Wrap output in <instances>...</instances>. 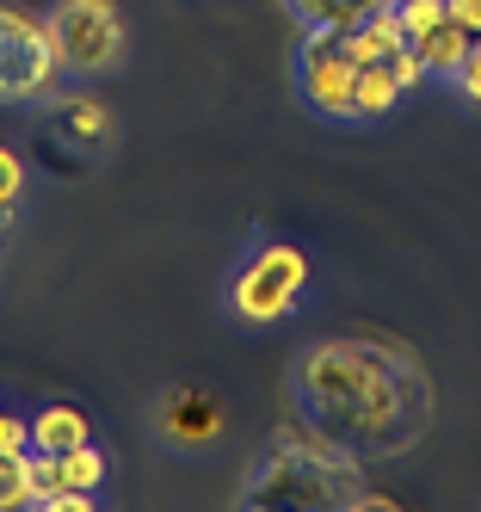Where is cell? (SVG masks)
<instances>
[{"label": "cell", "mask_w": 481, "mask_h": 512, "mask_svg": "<svg viewBox=\"0 0 481 512\" xmlns=\"http://www.w3.org/2000/svg\"><path fill=\"white\" fill-rule=\"evenodd\" d=\"M290 401L309 426L370 457H401L432 420V383L414 352L383 340H315L290 371Z\"/></svg>", "instance_id": "6da1fadb"}, {"label": "cell", "mask_w": 481, "mask_h": 512, "mask_svg": "<svg viewBox=\"0 0 481 512\" xmlns=\"http://www.w3.org/2000/svg\"><path fill=\"white\" fill-rule=\"evenodd\" d=\"M309 290V260L290 241H259L247 260L229 272V315L241 327H278L296 315Z\"/></svg>", "instance_id": "7a4b0ae2"}, {"label": "cell", "mask_w": 481, "mask_h": 512, "mask_svg": "<svg viewBox=\"0 0 481 512\" xmlns=\"http://www.w3.org/2000/svg\"><path fill=\"white\" fill-rule=\"evenodd\" d=\"M44 25L62 56V75L74 81H99L124 62V13L111 0H56Z\"/></svg>", "instance_id": "3957f363"}, {"label": "cell", "mask_w": 481, "mask_h": 512, "mask_svg": "<svg viewBox=\"0 0 481 512\" xmlns=\"http://www.w3.org/2000/svg\"><path fill=\"white\" fill-rule=\"evenodd\" d=\"M352 482H358V475L327 469V463L309 457V451L272 445L266 463L253 469V482L241 488V500H247V506H346V500H352Z\"/></svg>", "instance_id": "277c9868"}, {"label": "cell", "mask_w": 481, "mask_h": 512, "mask_svg": "<svg viewBox=\"0 0 481 512\" xmlns=\"http://www.w3.org/2000/svg\"><path fill=\"white\" fill-rule=\"evenodd\" d=\"M352 81H358V62L346 56L340 31L303 25V44H296V99L327 124H352Z\"/></svg>", "instance_id": "5b68a950"}, {"label": "cell", "mask_w": 481, "mask_h": 512, "mask_svg": "<svg viewBox=\"0 0 481 512\" xmlns=\"http://www.w3.org/2000/svg\"><path fill=\"white\" fill-rule=\"evenodd\" d=\"M44 136L62 167H81V161H99L111 142H118V118H111V105L93 93V87H56L44 99Z\"/></svg>", "instance_id": "8992f818"}, {"label": "cell", "mask_w": 481, "mask_h": 512, "mask_svg": "<svg viewBox=\"0 0 481 512\" xmlns=\"http://www.w3.org/2000/svg\"><path fill=\"white\" fill-rule=\"evenodd\" d=\"M155 432H161V445H173V451H185V457H198V451H210L216 438H222V401H216L210 389L179 383V389L161 395Z\"/></svg>", "instance_id": "52a82bcc"}, {"label": "cell", "mask_w": 481, "mask_h": 512, "mask_svg": "<svg viewBox=\"0 0 481 512\" xmlns=\"http://www.w3.org/2000/svg\"><path fill=\"white\" fill-rule=\"evenodd\" d=\"M56 81H62V56L50 44V25H44V38H31V44H0V105L50 99Z\"/></svg>", "instance_id": "ba28073f"}, {"label": "cell", "mask_w": 481, "mask_h": 512, "mask_svg": "<svg viewBox=\"0 0 481 512\" xmlns=\"http://www.w3.org/2000/svg\"><path fill=\"white\" fill-rule=\"evenodd\" d=\"M420 50V62H426V81H457L463 75V62H469V44H475V31H463V25H432V31H420V38H407Z\"/></svg>", "instance_id": "9c48e42d"}, {"label": "cell", "mask_w": 481, "mask_h": 512, "mask_svg": "<svg viewBox=\"0 0 481 512\" xmlns=\"http://www.w3.org/2000/svg\"><path fill=\"white\" fill-rule=\"evenodd\" d=\"M93 438V420L81 408H68V401H50V408H37L31 414V451H74V445H87Z\"/></svg>", "instance_id": "30bf717a"}, {"label": "cell", "mask_w": 481, "mask_h": 512, "mask_svg": "<svg viewBox=\"0 0 481 512\" xmlns=\"http://www.w3.org/2000/svg\"><path fill=\"white\" fill-rule=\"evenodd\" d=\"M340 44H346V56L364 68V62H389L401 44H407V31H401V19H395V7H383V13H370L364 25H352V31H340Z\"/></svg>", "instance_id": "8fae6325"}, {"label": "cell", "mask_w": 481, "mask_h": 512, "mask_svg": "<svg viewBox=\"0 0 481 512\" xmlns=\"http://www.w3.org/2000/svg\"><path fill=\"white\" fill-rule=\"evenodd\" d=\"M401 99H407V93H401V81L389 75V62H364L358 81H352V124H377V118H389Z\"/></svg>", "instance_id": "7c38bea8"}, {"label": "cell", "mask_w": 481, "mask_h": 512, "mask_svg": "<svg viewBox=\"0 0 481 512\" xmlns=\"http://www.w3.org/2000/svg\"><path fill=\"white\" fill-rule=\"evenodd\" d=\"M383 7H395V0H284V13L296 25H333V31H352Z\"/></svg>", "instance_id": "4fadbf2b"}, {"label": "cell", "mask_w": 481, "mask_h": 512, "mask_svg": "<svg viewBox=\"0 0 481 512\" xmlns=\"http://www.w3.org/2000/svg\"><path fill=\"white\" fill-rule=\"evenodd\" d=\"M56 488H81V494H99L105 488V451L93 445V438L56 457Z\"/></svg>", "instance_id": "5bb4252c"}, {"label": "cell", "mask_w": 481, "mask_h": 512, "mask_svg": "<svg viewBox=\"0 0 481 512\" xmlns=\"http://www.w3.org/2000/svg\"><path fill=\"white\" fill-rule=\"evenodd\" d=\"M13 506H37V488H31V451L0 457V512H13Z\"/></svg>", "instance_id": "9a60e30c"}, {"label": "cell", "mask_w": 481, "mask_h": 512, "mask_svg": "<svg viewBox=\"0 0 481 512\" xmlns=\"http://www.w3.org/2000/svg\"><path fill=\"white\" fill-rule=\"evenodd\" d=\"M395 19H401L407 38H420V31H432V25L451 19V7H444V0H395Z\"/></svg>", "instance_id": "2e32d148"}, {"label": "cell", "mask_w": 481, "mask_h": 512, "mask_svg": "<svg viewBox=\"0 0 481 512\" xmlns=\"http://www.w3.org/2000/svg\"><path fill=\"white\" fill-rule=\"evenodd\" d=\"M31 38H44V19H37L31 7L0 0V44H31Z\"/></svg>", "instance_id": "e0dca14e"}, {"label": "cell", "mask_w": 481, "mask_h": 512, "mask_svg": "<svg viewBox=\"0 0 481 512\" xmlns=\"http://www.w3.org/2000/svg\"><path fill=\"white\" fill-rule=\"evenodd\" d=\"M19 198H25V161L0 142V216H19Z\"/></svg>", "instance_id": "ac0fdd59"}, {"label": "cell", "mask_w": 481, "mask_h": 512, "mask_svg": "<svg viewBox=\"0 0 481 512\" xmlns=\"http://www.w3.org/2000/svg\"><path fill=\"white\" fill-rule=\"evenodd\" d=\"M389 75L401 81V93H414V87H426V62H420V50H414V44H401V50L389 56Z\"/></svg>", "instance_id": "d6986e66"}, {"label": "cell", "mask_w": 481, "mask_h": 512, "mask_svg": "<svg viewBox=\"0 0 481 512\" xmlns=\"http://www.w3.org/2000/svg\"><path fill=\"white\" fill-rule=\"evenodd\" d=\"M19 451H31V420L0 408V457H19Z\"/></svg>", "instance_id": "ffe728a7"}, {"label": "cell", "mask_w": 481, "mask_h": 512, "mask_svg": "<svg viewBox=\"0 0 481 512\" xmlns=\"http://www.w3.org/2000/svg\"><path fill=\"white\" fill-rule=\"evenodd\" d=\"M93 506V494H81V488H50L44 494V512H87Z\"/></svg>", "instance_id": "44dd1931"}, {"label": "cell", "mask_w": 481, "mask_h": 512, "mask_svg": "<svg viewBox=\"0 0 481 512\" xmlns=\"http://www.w3.org/2000/svg\"><path fill=\"white\" fill-rule=\"evenodd\" d=\"M457 87L481 105V31H475V44H469V62H463V75H457Z\"/></svg>", "instance_id": "7402d4cb"}, {"label": "cell", "mask_w": 481, "mask_h": 512, "mask_svg": "<svg viewBox=\"0 0 481 512\" xmlns=\"http://www.w3.org/2000/svg\"><path fill=\"white\" fill-rule=\"evenodd\" d=\"M444 7H451V25L481 31V0H444Z\"/></svg>", "instance_id": "603a6c76"}]
</instances>
